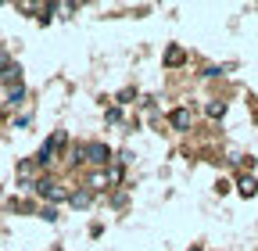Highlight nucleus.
<instances>
[{
    "label": "nucleus",
    "instance_id": "nucleus-13",
    "mask_svg": "<svg viewBox=\"0 0 258 251\" xmlns=\"http://www.w3.org/2000/svg\"><path fill=\"white\" fill-rule=\"evenodd\" d=\"M129 97H137V90H122L118 93V104H129Z\"/></svg>",
    "mask_w": 258,
    "mask_h": 251
},
{
    "label": "nucleus",
    "instance_id": "nucleus-2",
    "mask_svg": "<svg viewBox=\"0 0 258 251\" xmlns=\"http://www.w3.org/2000/svg\"><path fill=\"white\" fill-rule=\"evenodd\" d=\"M32 191H36L40 198H50V201H69V198H72V194L64 191V186H61L57 179H47V176H40V179H36V186H32Z\"/></svg>",
    "mask_w": 258,
    "mask_h": 251
},
{
    "label": "nucleus",
    "instance_id": "nucleus-7",
    "mask_svg": "<svg viewBox=\"0 0 258 251\" xmlns=\"http://www.w3.org/2000/svg\"><path fill=\"white\" fill-rule=\"evenodd\" d=\"M183 61H186V54H183V47H169V50H165V65H169V69H176V65H183Z\"/></svg>",
    "mask_w": 258,
    "mask_h": 251
},
{
    "label": "nucleus",
    "instance_id": "nucleus-10",
    "mask_svg": "<svg viewBox=\"0 0 258 251\" xmlns=\"http://www.w3.org/2000/svg\"><path fill=\"white\" fill-rule=\"evenodd\" d=\"M18 72H22L18 65H8L4 72H0V83H15V79H18Z\"/></svg>",
    "mask_w": 258,
    "mask_h": 251
},
{
    "label": "nucleus",
    "instance_id": "nucleus-12",
    "mask_svg": "<svg viewBox=\"0 0 258 251\" xmlns=\"http://www.w3.org/2000/svg\"><path fill=\"white\" fill-rule=\"evenodd\" d=\"M40 219H47V223H57V208H54V205L40 208Z\"/></svg>",
    "mask_w": 258,
    "mask_h": 251
},
{
    "label": "nucleus",
    "instance_id": "nucleus-8",
    "mask_svg": "<svg viewBox=\"0 0 258 251\" xmlns=\"http://www.w3.org/2000/svg\"><path fill=\"white\" fill-rule=\"evenodd\" d=\"M237 186H240V194H244V198H254V194H258L254 176H240V183H237Z\"/></svg>",
    "mask_w": 258,
    "mask_h": 251
},
{
    "label": "nucleus",
    "instance_id": "nucleus-1",
    "mask_svg": "<svg viewBox=\"0 0 258 251\" xmlns=\"http://www.w3.org/2000/svg\"><path fill=\"white\" fill-rule=\"evenodd\" d=\"M64 144H69V133H64V130H57V133H54V137H50V140L40 147V154H36V165H50V162H54V154H57Z\"/></svg>",
    "mask_w": 258,
    "mask_h": 251
},
{
    "label": "nucleus",
    "instance_id": "nucleus-6",
    "mask_svg": "<svg viewBox=\"0 0 258 251\" xmlns=\"http://www.w3.org/2000/svg\"><path fill=\"white\" fill-rule=\"evenodd\" d=\"M22 101H25V86L18 83V86H11V90H8V97H4V104H8V108H18Z\"/></svg>",
    "mask_w": 258,
    "mask_h": 251
},
{
    "label": "nucleus",
    "instance_id": "nucleus-5",
    "mask_svg": "<svg viewBox=\"0 0 258 251\" xmlns=\"http://www.w3.org/2000/svg\"><path fill=\"white\" fill-rule=\"evenodd\" d=\"M169 122H172V130H190L194 115H190V108H176V111L169 115Z\"/></svg>",
    "mask_w": 258,
    "mask_h": 251
},
{
    "label": "nucleus",
    "instance_id": "nucleus-9",
    "mask_svg": "<svg viewBox=\"0 0 258 251\" xmlns=\"http://www.w3.org/2000/svg\"><path fill=\"white\" fill-rule=\"evenodd\" d=\"M69 201H72V205H76V208H86V205H90V201H93V194H90V191H79V194H72V198H69Z\"/></svg>",
    "mask_w": 258,
    "mask_h": 251
},
{
    "label": "nucleus",
    "instance_id": "nucleus-4",
    "mask_svg": "<svg viewBox=\"0 0 258 251\" xmlns=\"http://www.w3.org/2000/svg\"><path fill=\"white\" fill-rule=\"evenodd\" d=\"M108 186H111V176L108 172H101V169L90 172V194H101V191H108Z\"/></svg>",
    "mask_w": 258,
    "mask_h": 251
},
{
    "label": "nucleus",
    "instance_id": "nucleus-11",
    "mask_svg": "<svg viewBox=\"0 0 258 251\" xmlns=\"http://www.w3.org/2000/svg\"><path fill=\"white\" fill-rule=\"evenodd\" d=\"M205 111H208L212 118H219V115L226 111V104H222V101H208V108H205Z\"/></svg>",
    "mask_w": 258,
    "mask_h": 251
},
{
    "label": "nucleus",
    "instance_id": "nucleus-3",
    "mask_svg": "<svg viewBox=\"0 0 258 251\" xmlns=\"http://www.w3.org/2000/svg\"><path fill=\"white\" fill-rule=\"evenodd\" d=\"M83 162H90V165H108L111 162V151L104 147V144H83Z\"/></svg>",
    "mask_w": 258,
    "mask_h": 251
}]
</instances>
